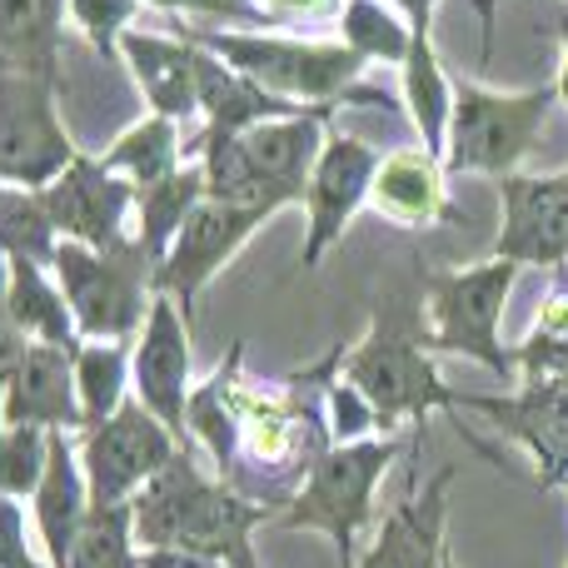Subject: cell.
Masks as SVG:
<instances>
[{
    "instance_id": "d6986e66",
    "label": "cell",
    "mask_w": 568,
    "mask_h": 568,
    "mask_svg": "<svg viewBox=\"0 0 568 568\" xmlns=\"http://www.w3.org/2000/svg\"><path fill=\"white\" fill-rule=\"evenodd\" d=\"M369 205L404 230L454 225L459 220L449 205V185H444V160H434L429 150H394V155H384L379 170H374Z\"/></svg>"
},
{
    "instance_id": "603a6c76",
    "label": "cell",
    "mask_w": 568,
    "mask_h": 568,
    "mask_svg": "<svg viewBox=\"0 0 568 568\" xmlns=\"http://www.w3.org/2000/svg\"><path fill=\"white\" fill-rule=\"evenodd\" d=\"M70 0H0V75H60V16Z\"/></svg>"
},
{
    "instance_id": "7a4b0ae2",
    "label": "cell",
    "mask_w": 568,
    "mask_h": 568,
    "mask_svg": "<svg viewBox=\"0 0 568 568\" xmlns=\"http://www.w3.org/2000/svg\"><path fill=\"white\" fill-rule=\"evenodd\" d=\"M140 549H185L220 559L225 568H260L250 534L275 519V509L210 479L185 449L130 499Z\"/></svg>"
},
{
    "instance_id": "9c48e42d",
    "label": "cell",
    "mask_w": 568,
    "mask_h": 568,
    "mask_svg": "<svg viewBox=\"0 0 568 568\" xmlns=\"http://www.w3.org/2000/svg\"><path fill=\"white\" fill-rule=\"evenodd\" d=\"M75 155V140L55 115V80L0 75V185L45 190Z\"/></svg>"
},
{
    "instance_id": "8d00e7d4",
    "label": "cell",
    "mask_w": 568,
    "mask_h": 568,
    "mask_svg": "<svg viewBox=\"0 0 568 568\" xmlns=\"http://www.w3.org/2000/svg\"><path fill=\"white\" fill-rule=\"evenodd\" d=\"M260 10L270 16V26H280V20H334L344 0H260Z\"/></svg>"
},
{
    "instance_id": "30bf717a",
    "label": "cell",
    "mask_w": 568,
    "mask_h": 568,
    "mask_svg": "<svg viewBox=\"0 0 568 568\" xmlns=\"http://www.w3.org/2000/svg\"><path fill=\"white\" fill-rule=\"evenodd\" d=\"M175 454V434L140 399H125L105 424L85 429V439H80V469H85L90 504H130Z\"/></svg>"
},
{
    "instance_id": "ba28073f",
    "label": "cell",
    "mask_w": 568,
    "mask_h": 568,
    "mask_svg": "<svg viewBox=\"0 0 568 568\" xmlns=\"http://www.w3.org/2000/svg\"><path fill=\"white\" fill-rule=\"evenodd\" d=\"M519 265L514 260H489L474 270H449L429 275V314H434V349L439 354H469L479 359L494 379L519 384L514 349L499 339L504 300H509Z\"/></svg>"
},
{
    "instance_id": "3957f363",
    "label": "cell",
    "mask_w": 568,
    "mask_h": 568,
    "mask_svg": "<svg viewBox=\"0 0 568 568\" xmlns=\"http://www.w3.org/2000/svg\"><path fill=\"white\" fill-rule=\"evenodd\" d=\"M434 334L409 294L374 304V324L349 354H339V379L374 409L379 434H394L404 419L424 424L434 409H454V389L429 359Z\"/></svg>"
},
{
    "instance_id": "836d02e7",
    "label": "cell",
    "mask_w": 568,
    "mask_h": 568,
    "mask_svg": "<svg viewBox=\"0 0 568 568\" xmlns=\"http://www.w3.org/2000/svg\"><path fill=\"white\" fill-rule=\"evenodd\" d=\"M140 0H70V20L80 26V36L95 45L100 60L115 55L120 36H125V26L135 20Z\"/></svg>"
},
{
    "instance_id": "d6a6232c",
    "label": "cell",
    "mask_w": 568,
    "mask_h": 568,
    "mask_svg": "<svg viewBox=\"0 0 568 568\" xmlns=\"http://www.w3.org/2000/svg\"><path fill=\"white\" fill-rule=\"evenodd\" d=\"M50 464V429L36 424H6L0 434V494L20 499V494H36L45 479Z\"/></svg>"
},
{
    "instance_id": "2e32d148",
    "label": "cell",
    "mask_w": 568,
    "mask_h": 568,
    "mask_svg": "<svg viewBox=\"0 0 568 568\" xmlns=\"http://www.w3.org/2000/svg\"><path fill=\"white\" fill-rule=\"evenodd\" d=\"M454 479H459V464H444V469L419 489V469L409 464L399 504L389 509L384 529L374 534L369 554H364L354 568H449L444 519H449Z\"/></svg>"
},
{
    "instance_id": "60d3db41",
    "label": "cell",
    "mask_w": 568,
    "mask_h": 568,
    "mask_svg": "<svg viewBox=\"0 0 568 568\" xmlns=\"http://www.w3.org/2000/svg\"><path fill=\"white\" fill-rule=\"evenodd\" d=\"M559 36H564V70H559V100H568V6L559 16Z\"/></svg>"
},
{
    "instance_id": "ac0fdd59",
    "label": "cell",
    "mask_w": 568,
    "mask_h": 568,
    "mask_svg": "<svg viewBox=\"0 0 568 568\" xmlns=\"http://www.w3.org/2000/svg\"><path fill=\"white\" fill-rule=\"evenodd\" d=\"M0 424H36V429H85L75 389V354L55 344H30L0 399Z\"/></svg>"
},
{
    "instance_id": "4316f807",
    "label": "cell",
    "mask_w": 568,
    "mask_h": 568,
    "mask_svg": "<svg viewBox=\"0 0 568 568\" xmlns=\"http://www.w3.org/2000/svg\"><path fill=\"white\" fill-rule=\"evenodd\" d=\"M100 165H105L110 175H125L135 190L170 180L180 165H185V145H180L175 120L150 115V120H140V125H130Z\"/></svg>"
},
{
    "instance_id": "484cf974",
    "label": "cell",
    "mask_w": 568,
    "mask_h": 568,
    "mask_svg": "<svg viewBox=\"0 0 568 568\" xmlns=\"http://www.w3.org/2000/svg\"><path fill=\"white\" fill-rule=\"evenodd\" d=\"M404 100H409V120L419 130L424 150L444 160L449 145V110H454V85L444 80L439 55H434V36H409V60H404Z\"/></svg>"
},
{
    "instance_id": "f1b7e54d",
    "label": "cell",
    "mask_w": 568,
    "mask_h": 568,
    "mask_svg": "<svg viewBox=\"0 0 568 568\" xmlns=\"http://www.w3.org/2000/svg\"><path fill=\"white\" fill-rule=\"evenodd\" d=\"M60 568H140L135 509L130 504H90Z\"/></svg>"
},
{
    "instance_id": "ab89813d",
    "label": "cell",
    "mask_w": 568,
    "mask_h": 568,
    "mask_svg": "<svg viewBox=\"0 0 568 568\" xmlns=\"http://www.w3.org/2000/svg\"><path fill=\"white\" fill-rule=\"evenodd\" d=\"M394 6L409 20V36H434V6L439 0H394Z\"/></svg>"
},
{
    "instance_id": "4dcf8cb0",
    "label": "cell",
    "mask_w": 568,
    "mask_h": 568,
    "mask_svg": "<svg viewBox=\"0 0 568 568\" xmlns=\"http://www.w3.org/2000/svg\"><path fill=\"white\" fill-rule=\"evenodd\" d=\"M55 245H60V235L45 215L40 190L0 185V255L30 260V265H50V260H55Z\"/></svg>"
},
{
    "instance_id": "b9f144b4",
    "label": "cell",
    "mask_w": 568,
    "mask_h": 568,
    "mask_svg": "<svg viewBox=\"0 0 568 568\" xmlns=\"http://www.w3.org/2000/svg\"><path fill=\"white\" fill-rule=\"evenodd\" d=\"M225 6H235V10H250V16H265V10H260L255 0H225ZM265 20H270V16H265Z\"/></svg>"
},
{
    "instance_id": "1f68e13d",
    "label": "cell",
    "mask_w": 568,
    "mask_h": 568,
    "mask_svg": "<svg viewBox=\"0 0 568 568\" xmlns=\"http://www.w3.org/2000/svg\"><path fill=\"white\" fill-rule=\"evenodd\" d=\"M339 30L344 45L364 60H394V65L409 60V20H399L379 0H344Z\"/></svg>"
},
{
    "instance_id": "d590c367",
    "label": "cell",
    "mask_w": 568,
    "mask_h": 568,
    "mask_svg": "<svg viewBox=\"0 0 568 568\" xmlns=\"http://www.w3.org/2000/svg\"><path fill=\"white\" fill-rule=\"evenodd\" d=\"M26 349H30V339L20 334V324L10 320V304H6V255H0V399H6V384Z\"/></svg>"
},
{
    "instance_id": "f35d334b",
    "label": "cell",
    "mask_w": 568,
    "mask_h": 568,
    "mask_svg": "<svg viewBox=\"0 0 568 568\" xmlns=\"http://www.w3.org/2000/svg\"><path fill=\"white\" fill-rule=\"evenodd\" d=\"M140 568H225V564L185 549H140Z\"/></svg>"
},
{
    "instance_id": "8fae6325",
    "label": "cell",
    "mask_w": 568,
    "mask_h": 568,
    "mask_svg": "<svg viewBox=\"0 0 568 568\" xmlns=\"http://www.w3.org/2000/svg\"><path fill=\"white\" fill-rule=\"evenodd\" d=\"M275 215V205H225V200H200L185 215L170 255L155 270V294H170L185 320H195V294L205 290L230 260L240 255L250 235Z\"/></svg>"
},
{
    "instance_id": "ffe728a7",
    "label": "cell",
    "mask_w": 568,
    "mask_h": 568,
    "mask_svg": "<svg viewBox=\"0 0 568 568\" xmlns=\"http://www.w3.org/2000/svg\"><path fill=\"white\" fill-rule=\"evenodd\" d=\"M120 55H125L135 85L145 90V100L155 105V115L190 120L200 110V90H195L200 50L190 45V40L150 36V30H125V36H120Z\"/></svg>"
},
{
    "instance_id": "cb8c5ba5",
    "label": "cell",
    "mask_w": 568,
    "mask_h": 568,
    "mask_svg": "<svg viewBox=\"0 0 568 568\" xmlns=\"http://www.w3.org/2000/svg\"><path fill=\"white\" fill-rule=\"evenodd\" d=\"M6 304L10 320L20 324L30 344H55L65 354H80V329L75 314H70L60 284L45 275V265H30V260H6Z\"/></svg>"
},
{
    "instance_id": "52a82bcc",
    "label": "cell",
    "mask_w": 568,
    "mask_h": 568,
    "mask_svg": "<svg viewBox=\"0 0 568 568\" xmlns=\"http://www.w3.org/2000/svg\"><path fill=\"white\" fill-rule=\"evenodd\" d=\"M404 444L394 439H354V444H334L314 474L304 479V489L294 494V504L280 514L284 529H320L329 534L339 568L359 564V534L374 514V489L389 474V464L399 459Z\"/></svg>"
},
{
    "instance_id": "e575fe53",
    "label": "cell",
    "mask_w": 568,
    "mask_h": 568,
    "mask_svg": "<svg viewBox=\"0 0 568 568\" xmlns=\"http://www.w3.org/2000/svg\"><path fill=\"white\" fill-rule=\"evenodd\" d=\"M0 568H50L30 554L26 544V514H20L16 499L0 494Z\"/></svg>"
},
{
    "instance_id": "5b68a950",
    "label": "cell",
    "mask_w": 568,
    "mask_h": 568,
    "mask_svg": "<svg viewBox=\"0 0 568 568\" xmlns=\"http://www.w3.org/2000/svg\"><path fill=\"white\" fill-rule=\"evenodd\" d=\"M60 294L75 314L80 339L95 344H135L140 324L155 300V260L135 245V235L120 250H85L75 240H60L50 260Z\"/></svg>"
},
{
    "instance_id": "83f0119b",
    "label": "cell",
    "mask_w": 568,
    "mask_h": 568,
    "mask_svg": "<svg viewBox=\"0 0 568 568\" xmlns=\"http://www.w3.org/2000/svg\"><path fill=\"white\" fill-rule=\"evenodd\" d=\"M514 364H519V384H568V265L554 270V290L529 339L514 344Z\"/></svg>"
},
{
    "instance_id": "6da1fadb",
    "label": "cell",
    "mask_w": 568,
    "mask_h": 568,
    "mask_svg": "<svg viewBox=\"0 0 568 568\" xmlns=\"http://www.w3.org/2000/svg\"><path fill=\"white\" fill-rule=\"evenodd\" d=\"M344 344L314 369L284 374L275 389L245 379V339L230 344L225 364L190 394V434L215 454L220 479L235 494L290 509L314 464L334 449L329 389L339 379Z\"/></svg>"
},
{
    "instance_id": "5bb4252c",
    "label": "cell",
    "mask_w": 568,
    "mask_h": 568,
    "mask_svg": "<svg viewBox=\"0 0 568 568\" xmlns=\"http://www.w3.org/2000/svg\"><path fill=\"white\" fill-rule=\"evenodd\" d=\"M454 409L484 414L519 439L539 464V489L568 484V384H514L509 394L454 389Z\"/></svg>"
},
{
    "instance_id": "74e56055",
    "label": "cell",
    "mask_w": 568,
    "mask_h": 568,
    "mask_svg": "<svg viewBox=\"0 0 568 568\" xmlns=\"http://www.w3.org/2000/svg\"><path fill=\"white\" fill-rule=\"evenodd\" d=\"M150 6H165V10H200V16L240 20V26H270L265 16H250V10H235V6H225V0H150Z\"/></svg>"
},
{
    "instance_id": "d4e9b609",
    "label": "cell",
    "mask_w": 568,
    "mask_h": 568,
    "mask_svg": "<svg viewBox=\"0 0 568 568\" xmlns=\"http://www.w3.org/2000/svg\"><path fill=\"white\" fill-rule=\"evenodd\" d=\"M200 200H205V165H200V160H185V165L170 180H160V185L135 190V225H140L135 245L155 260V270H160V260L170 255L180 225H185V215Z\"/></svg>"
},
{
    "instance_id": "277c9868",
    "label": "cell",
    "mask_w": 568,
    "mask_h": 568,
    "mask_svg": "<svg viewBox=\"0 0 568 568\" xmlns=\"http://www.w3.org/2000/svg\"><path fill=\"white\" fill-rule=\"evenodd\" d=\"M180 40L210 50L230 70L250 75L270 95H284L304 110L334 105H389L379 85H359L364 55L349 45H320V40H284L265 30H215V26H180Z\"/></svg>"
},
{
    "instance_id": "9a60e30c",
    "label": "cell",
    "mask_w": 568,
    "mask_h": 568,
    "mask_svg": "<svg viewBox=\"0 0 568 568\" xmlns=\"http://www.w3.org/2000/svg\"><path fill=\"white\" fill-rule=\"evenodd\" d=\"M379 150H369L359 135H324V150L310 170L304 185V210H310V230H304V270H320L329 245L349 230L359 205L369 200L374 170H379Z\"/></svg>"
},
{
    "instance_id": "e0dca14e",
    "label": "cell",
    "mask_w": 568,
    "mask_h": 568,
    "mask_svg": "<svg viewBox=\"0 0 568 568\" xmlns=\"http://www.w3.org/2000/svg\"><path fill=\"white\" fill-rule=\"evenodd\" d=\"M504 225L494 240V260H514V265H568V170L549 180L529 175H504Z\"/></svg>"
},
{
    "instance_id": "8992f818",
    "label": "cell",
    "mask_w": 568,
    "mask_h": 568,
    "mask_svg": "<svg viewBox=\"0 0 568 568\" xmlns=\"http://www.w3.org/2000/svg\"><path fill=\"white\" fill-rule=\"evenodd\" d=\"M559 85H539L524 95H504V90L484 85H454L449 110V145H444V170L454 175H519V165L534 155L544 135Z\"/></svg>"
},
{
    "instance_id": "4fadbf2b",
    "label": "cell",
    "mask_w": 568,
    "mask_h": 568,
    "mask_svg": "<svg viewBox=\"0 0 568 568\" xmlns=\"http://www.w3.org/2000/svg\"><path fill=\"white\" fill-rule=\"evenodd\" d=\"M45 215L55 225L60 240H75L85 250H120L130 240V210H135V185L120 175H110L100 160L75 155V165L65 175H55L45 190Z\"/></svg>"
},
{
    "instance_id": "7402d4cb",
    "label": "cell",
    "mask_w": 568,
    "mask_h": 568,
    "mask_svg": "<svg viewBox=\"0 0 568 568\" xmlns=\"http://www.w3.org/2000/svg\"><path fill=\"white\" fill-rule=\"evenodd\" d=\"M85 514H90V489H85L80 454H75V444H70L65 429H50V464H45V479H40V489H36V524H40V544H45L50 568L65 564Z\"/></svg>"
},
{
    "instance_id": "44dd1931",
    "label": "cell",
    "mask_w": 568,
    "mask_h": 568,
    "mask_svg": "<svg viewBox=\"0 0 568 568\" xmlns=\"http://www.w3.org/2000/svg\"><path fill=\"white\" fill-rule=\"evenodd\" d=\"M195 90H200V110H205V120H210V135H245V130L265 125V120L310 115L304 105H294V100H284V95H270V90L255 85L250 75L230 70L225 60H215L210 50H200V60H195Z\"/></svg>"
},
{
    "instance_id": "f546056e",
    "label": "cell",
    "mask_w": 568,
    "mask_h": 568,
    "mask_svg": "<svg viewBox=\"0 0 568 568\" xmlns=\"http://www.w3.org/2000/svg\"><path fill=\"white\" fill-rule=\"evenodd\" d=\"M130 344H80L75 354V389H80V414L85 429L105 424L110 414L125 404V384H130Z\"/></svg>"
},
{
    "instance_id": "7c38bea8",
    "label": "cell",
    "mask_w": 568,
    "mask_h": 568,
    "mask_svg": "<svg viewBox=\"0 0 568 568\" xmlns=\"http://www.w3.org/2000/svg\"><path fill=\"white\" fill-rule=\"evenodd\" d=\"M130 384L135 399L185 444L190 434V320L170 294L150 300V314L135 334V354H130Z\"/></svg>"
}]
</instances>
